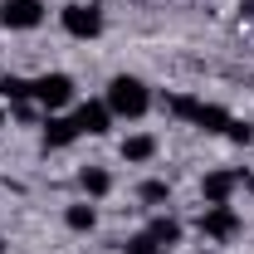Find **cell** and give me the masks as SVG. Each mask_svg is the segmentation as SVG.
Instances as JSON below:
<instances>
[{
    "label": "cell",
    "mask_w": 254,
    "mask_h": 254,
    "mask_svg": "<svg viewBox=\"0 0 254 254\" xmlns=\"http://www.w3.org/2000/svg\"><path fill=\"white\" fill-rule=\"evenodd\" d=\"M240 230H245V220L235 205H205L200 210V235H210V240H235Z\"/></svg>",
    "instance_id": "5"
},
{
    "label": "cell",
    "mask_w": 254,
    "mask_h": 254,
    "mask_svg": "<svg viewBox=\"0 0 254 254\" xmlns=\"http://www.w3.org/2000/svg\"><path fill=\"white\" fill-rule=\"evenodd\" d=\"M44 20V0H0V25L5 30H34Z\"/></svg>",
    "instance_id": "6"
},
{
    "label": "cell",
    "mask_w": 254,
    "mask_h": 254,
    "mask_svg": "<svg viewBox=\"0 0 254 254\" xmlns=\"http://www.w3.org/2000/svg\"><path fill=\"white\" fill-rule=\"evenodd\" d=\"M108 113L113 118H142L147 108H152V93H147V83L142 78H132V73H118L113 83H108Z\"/></svg>",
    "instance_id": "1"
},
{
    "label": "cell",
    "mask_w": 254,
    "mask_h": 254,
    "mask_svg": "<svg viewBox=\"0 0 254 254\" xmlns=\"http://www.w3.org/2000/svg\"><path fill=\"white\" fill-rule=\"evenodd\" d=\"M127 254H161V245L142 230V235H132V240H127Z\"/></svg>",
    "instance_id": "16"
},
{
    "label": "cell",
    "mask_w": 254,
    "mask_h": 254,
    "mask_svg": "<svg viewBox=\"0 0 254 254\" xmlns=\"http://www.w3.org/2000/svg\"><path fill=\"white\" fill-rule=\"evenodd\" d=\"M166 108H171L176 118L195 123L200 132H225V127H230V113H225L220 103H195V98H171Z\"/></svg>",
    "instance_id": "2"
},
{
    "label": "cell",
    "mask_w": 254,
    "mask_h": 254,
    "mask_svg": "<svg viewBox=\"0 0 254 254\" xmlns=\"http://www.w3.org/2000/svg\"><path fill=\"white\" fill-rule=\"evenodd\" d=\"M30 98L39 108H49V113H54V108H68V103H73V78H68V73H44V78L30 83Z\"/></svg>",
    "instance_id": "3"
},
{
    "label": "cell",
    "mask_w": 254,
    "mask_h": 254,
    "mask_svg": "<svg viewBox=\"0 0 254 254\" xmlns=\"http://www.w3.org/2000/svg\"><path fill=\"white\" fill-rule=\"evenodd\" d=\"M245 181V171H210L205 181H200V195H205V205H230V195L235 186Z\"/></svg>",
    "instance_id": "7"
},
{
    "label": "cell",
    "mask_w": 254,
    "mask_h": 254,
    "mask_svg": "<svg viewBox=\"0 0 254 254\" xmlns=\"http://www.w3.org/2000/svg\"><path fill=\"white\" fill-rule=\"evenodd\" d=\"M0 98H10V103H30V78H15V73H10V78L0 83Z\"/></svg>",
    "instance_id": "14"
},
{
    "label": "cell",
    "mask_w": 254,
    "mask_h": 254,
    "mask_svg": "<svg viewBox=\"0 0 254 254\" xmlns=\"http://www.w3.org/2000/svg\"><path fill=\"white\" fill-rule=\"evenodd\" d=\"M78 186L88 190V195H108V190H113V176H108L103 166H83V171H78Z\"/></svg>",
    "instance_id": "12"
},
{
    "label": "cell",
    "mask_w": 254,
    "mask_h": 254,
    "mask_svg": "<svg viewBox=\"0 0 254 254\" xmlns=\"http://www.w3.org/2000/svg\"><path fill=\"white\" fill-rule=\"evenodd\" d=\"M78 142V127H73V118H44V147L49 152H59V147H73Z\"/></svg>",
    "instance_id": "9"
},
{
    "label": "cell",
    "mask_w": 254,
    "mask_h": 254,
    "mask_svg": "<svg viewBox=\"0 0 254 254\" xmlns=\"http://www.w3.org/2000/svg\"><path fill=\"white\" fill-rule=\"evenodd\" d=\"M0 123H5V98H0Z\"/></svg>",
    "instance_id": "18"
},
{
    "label": "cell",
    "mask_w": 254,
    "mask_h": 254,
    "mask_svg": "<svg viewBox=\"0 0 254 254\" xmlns=\"http://www.w3.org/2000/svg\"><path fill=\"white\" fill-rule=\"evenodd\" d=\"M113 123V113H108V103H78V113H73V127H78V137H103Z\"/></svg>",
    "instance_id": "8"
},
{
    "label": "cell",
    "mask_w": 254,
    "mask_h": 254,
    "mask_svg": "<svg viewBox=\"0 0 254 254\" xmlns=\"http://www.w3.org/2000/svg\"><path fill=\"white\" fill-rule=\"evenodd\" d=\"M152 157H157V137L137 132V137H127V142H123V161H152Z\"/></svg>",
    "instance_id": "10"
},
{
    "label": "cell",
    "mask_w": 254,
    "mask_h": 254,
    "mask_svg": "<svg viewBox=\"0 0 254 254\" xmlns=\"http://www.w3.org/2000/svg\"><path fill=\"white\" fill-rule=\"evenodd\" d=\"M147 205H161V200H171V186L166 181H142V190H137Z\"/></svg>",
    "instance_id": "15"
},
{
    "label": "cell",
    "mask_w": 254,
    "mask_h": 254,
    "mask_svg": "<svg viewBox=\"0 0 254 254\" xmlns=\"http://www.w3.org/2000/svg\"><path fill=\"white\" fill-rule=\"evenodd\" d=\"M64 30L73 34V39H98L103 34V15H98V5H83V0H73V5H64Z\"/></svg>",
    "instance_id": "4"
},
{
    "label": "cell",
    "mask_w": 254,
    "mask_h": 254,
    "mask_svg": "<svg viewBox=\"0 0 254 254\" xmlns=\"http://www.w3.org/2000/svg\"><path fill=\"white\" fill-rule=\"evenodd\" d=\"M225 132H230V142H250V137H254V127H250V123H235V118H230Z\"/></svg>",
    "instance_id": "17"
},
{
    "label": "cell",
    "mask_w": 254,
    "mask_h": 254,
    "mask_svg": "<svg viewBox=\"0 0 254 254\" xmlns=\"http://www.w3.org/2000/svg\"><path fill=\"white\" fill-rule=\"evenodd\" d=\"M147 235H152V240H157L161 250H171V245H176V240H181V225L171 220V215H157V220L147 225Z\"/></svg>",
    "instance_id": "11"
},
{
    "label": "cell",
    "mask_w": 254,
    "mask_h": 254,
    "mask_svg": "<svg viewBox=\"0 0 254 254\" xmlns=\"http://www.w3.org/2000/svg\"><path fill=\"white\" fill-rule=\"evenodd\" d=\"M64 220H68V230H93V225H98V210H93V205H68Z\"/></svg>",
    "instance_id": "13"
}]
</instances>
